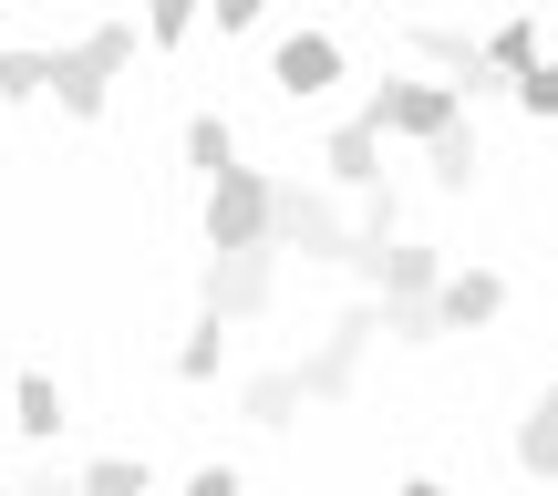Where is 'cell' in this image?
<instances>
[{
  "instance_id": "1",
  "label": "cell",
  "mask_w": 558,
  "mask_h": 496,
  "mask_svg": "<svg viewBox=\"0 0 558 496\" xmlns=\"http://www.w3.org/2000/svg\"><path fill=\"white\" fill-rule=\"evenodd\" d=\"M135 62V32L124 21H94L83 41H62V52H41V94H62V114L94 124L104 104H114V73Z\"/></svg>"
},
{
  "instance_id": "2",
  "label": "cell",
  "mask_w": 558,
  "mask_h": 496,
  "mask_svg": "<svg viewBox=\"0 0 558 496\" xmlns=\"http://www.w3.org/2000/svg\"><path fill=\"white\" fill-rule=\"evenodd\" d=\"M269 249H300L311 269H352V258H362V228L341 218L320 186H269Z\"/></svg>"
},
{
  "instance_id": "3",
  "label": "cell",
  "mask_w": 558,
  "mask_h": 496,
  "mask_svg": "<svg viewBox=\"0 0 558 496\" xmlns=\"http://www.w3.org/2000/svg\"><path fill=\"white\" fill-rule=\"evenodd\" d=\"M373 331H383V311H331L320 320V341H311V362H290L300 373V403H341L362 383V352H373Z\"/></svg>"
},
{
  "instance_id": "4",
  "label": "cell",
  "mask_w": 558,
  "mask_h": 496,
  "mask_svg": "<svg viewBox=\"0 0 558 496\" xmlns=\"http://www.w3.org/2000/svg\"><path fill=\"white\" fill-rule=\"evenodd\" d=\"M352 269L373 279V311H414V300H435V290H445V258H435V249H414V239H362Z\"/></svg>"
},
{
  "instance_id": "5",
  "label": "cell",
  "mask_w": 558,
  "mask_h": 496,
  "mask_svg": "<svg viewBox=\"0 0 558 496\" xmlns=\"http://www.w3.org/2000/svg\"><path fill=\"white\" fill-rule=\"evenodd\" d=\"M269 300H279V249H269V239L207 258V300H197V311H218V320H259Z\"/></svg>"
},
{
  "instance_id": "6",
  "label": "cell",
  "mask_w": 558,
  "mask_h": 496,
  "mask_svg": "<svg viewBox=\"0 0 558 496\" xmlns=\"http://www.w3.org/2000/svg\"><path fill=\"white\" fill-rule=\"evenodd\" d=\"M456 114H465V104H456V83H383V94L362 104V124H373L383 145H393V135L435 145V135H445V124H456Z\"/></svg>"
},
{
  "instance_id": "7",
  "label": "cell",
  "mask_w": 558,
  "mask_h": 496,
  "mask_svg": "<svg viewBox=\"0 0 558 496\" xmlns=\"http://www.w3.org/2000/svg\"><path fill=\"white\" fill-rule=\"evenodd\" d=\"M269 239V177L259 166H228L207 186V249H259Z\"/></svg>"
},
{
  "instance_id": "8",
  "label": "cell",
  "mask_w": 558,
  "mask_h": 496,
  "mask_svg": "<svg viewBox=\"0 0 558 496\" xmlns=\"http://www.w3.org/2000/svg\"><path fill=\"white\" fill-rule=\"evenodd\" d=\"M403 41H414V52L435 62V73H456V104H497V94H507V83H497V62H486V41H476V32H445V21H414V32H403Z\"/></svg>"
},
{
  "instance_id": "9",
  "label": "cell",
  "mask_w": 558,
  "mask_h": 496,
  "mask_svg": "<svg viewBox=\"0 0 558 496\" xmlns=\"http://www.w3.org/2000/svg\"><path fill=\"white\" fill-rule=\"evenodd\" d=\"M320 177H331L341 186V197H373V186H383V135H373V124H331V145H320Z\"/></svg>"
},
{
  "instance_id": "10",
  "label": "cell",
  "mask_w": 558,
  "mask_h": 496,
  "mask_svg": "<svg viewBox=\"0 0 558 496\" xmlns=\"http://www.w3.org/2000/svg\"><path fill=\"white\" fill-rule=\"evenodd\" d=\"M269 83H279V94H300V104L331 94V83H341V41L331 32H290V41H279V62H269Z\"/></svg>"
},
{
  "instance_id": "11",
  "label": "cell",
  "mask_w": 558,
  "mask_h": 496,
  "mask_svg": "<svg viewBox=\"0 0 558 496\" xmlns=\"http://www.w3.org/2000/svg\"><path fill=\"white\" fill-rule=\"evenodd\" d=\"M497 311H507V279L497 269H445V290H435V320H445V331H486Z\"/></svg>"
},
{
  "instance_id": "12",
  "label": "cell",
  "mask_w": 558,
  "mask_h": 496,
  "mask_svg": "<svg viewBox=\"0 0 558 496\" xmlns=\"http://www.w3.org/2000/svg\"><path fill=\"white\" fill-rule=\"evenodd\" d=\"M11 424H21L32 445H52V435H62V383H52V373H21V383H11Z\"/></svg>"
},
{
  "instance_id": "13",
  "label": "cell",
  "mask_w": 558,
  "mask_h": 496,
  "mask_svg": "<svg viewBox=\"0 0 558 496\" xmlns=\"http://www.w3.org/2000/svg\"><path fill=\"white\" fill-rule=\"evenodd\" d=\"M239 414H248V424H269V435H279V424L300 414V373H290V362H279V373H248V383H239Z\"/></svg>"
},
{
  "instance_id": "14",
  "label": "cell",
  "mask_w": 558,
  "mask_h": 496,
  "mask_svg": "<svg viewBox=\"0 0 558 496\" xmlns=\"http://www.w3.org/2000/svg\"><path fill=\"white\" fill-rule=\"evenodd\" d=\"M518 465H527V476H558V383H548V394L538 403H527V424H518Z\"/></svg>"
},
{
  "instance_id": "15",
  "label": "cell",
  "mask_w": 558,
  "mask_h": 496,
  "mask_svg": "<svg viewBox=\"0 0 558 496\" xmlns=\"http://www.w3.org/2000/svg\"><path fill=\"white\" fill-rule=\"evenodd\" d=\"M424 156H435V186H445V197H465V186H476V166H486V156H476V124H465V114L445 124Z\"/></svg>"
},
{
  "instance_id": "16",
  "label": "cell",
  "mask_w": 558,
  "mask_h": 496,
  "mask_svg": "<svg viewBox=\"0 0 558 496\" xmlns=\"http://www.w3.org/2000/svg\"><path fill=\"white\" fill-rule=\"evenodd\" d=\"M186 166H197L207 186L239 166V135H228V114H186Z\"/></svg>"
},
{
  "instance_id": "17",
  "label": "cell",
  "mask_w": 558,
  "mask_h": 496,
  "mask_svg": "<svg viewBox=\"0 0 558 496\" xmlns=\"http://www.w3.org/2000/svg\"><path fill=\"white\" fill-rule=\"evenodd\" d=\"M218 362H228V320L197 311V331L177 341V373H186V383H218Z\"/></svg>"
},
{
  "instance_id": "18",
  "label": "cell",
  "mask_w": 558,
  "mask_h": 496,
  "mask_svg": "<svg viewBox=\"0 0 558 496\" xmlns=\"http://www.w3.org/2000/svg\"><path fill=\"white\" fill-rule=\"evenodd\" d=\"M486 62H497V83L518 94V73L538 62V21H497V32H486Z\"/></svg>"
},
{
  "instance_id": "19",
  "label": "cell",
  "mask_w": 558,
  "mask_h": 496,
  "mask_svg": "<svg viewBox=\"0 0 558 496\" xmlns=\"http://www.w3.org/2000/svg\"><path fill=\"white\" fill-rule=\"evenodd\" d=\"M73 486L83 496H145V465L135 456H94V465H73Z\"/></svg>"
},
{
  "instance_id": "20",
  "label": "cell",
  "mask_w": 558,
  "mask_h": 496,
  "mask_svg": "<svg viewBox=\"0 0 558 496\" xmlns=\"http://www.w3.org/2000/svg\"><path fill=\"white\" fill-rule=\"evenodd\" d=\"M197 21H207V0H145V41H156V52H177Z\"/></svg>"
},
{
  "instance_id": "21",
  "label": "cell",
  "mask_w": 558,
  "mask_h": 496,
  "mask_svg": "<svg viewBox=\"0 0 558 496\" xmlns=\"http://www.w3.org/2000/svg\"><path fill=\"white\" fill-rule=\"evenodd\" d=\"M41 94V52H0V104H32Z\"/></svg>"
},
{
  "instance_id": "22",
  "label": "cell",
  "mask_w": 558,
  "mask_h": 496,
  "mask_svg": "<svg viewBox=\"0 0 558 496\" xmlns=\"http://www.w3.org/2000/svg\"><path fill=\"white\" fill-rule=\"evenodd\" d=\"M518 104H527V114H558V62H548V52L518 73Z\"/></svg>"
},
{
  "instance_id": "23",
  "label": "cell",
  "mask_w": 558,
  "mask_h": 496,
  "mask_svg": "<svg viewBox=\"0 0 558 496\" xmlns=\"http://www.w3.org/2000/svg\"><path fill=\"white\" fill-rule=\"evenodd\" d=\"M383 331H393V341H435L445 320H435V300H414V311H383Z\"/></svg>"
},
{
  "instance_id": "24",
  "label": "cell",
  "mask_w": 558,
  "mask_h": 496,
  "mask_svg": "<svg viewBox=\"0 0 558 496\" xmlns=\"http://www.w3.org/2000/svg\"><path fill=\"white\" fill-rule=\"evenodd\" d=\"M186 496H248V486H239V465H197V476H186Z\"/></svg>"
},
{
  "instance_id": "25",
  "label": "cell",
  "mask_w": 558,
  "mask_h": 496,
  "mask_svg": "<svg viewBox=\"0 0 558 496\" xmlns=\"http://www.w3.org/2000/svg\"><path fill=\"white\" fill-rule=\"evenodd\" d=\"M207 21H218V32H248V21H259V0H207Z\"/></svg>"
},
{
  "instance_id": "26",
  "label": "cell",
  "mask_w": 558,
  "mask_h": 496,
  "mask_svg": "<svg viewBox=\"0 0 558 496\" xmlns=\"http://www.w3.org/2000/svg\"><path fill=\"white\" fill-rule=\"evenodd\" d=\"M21 496H83V486H73V476H62V465H52V476H32Z\"/></svg>"
},
{
  "instance_id": "27",
  "label": "cell",
  "mask_w": 558,
  "mask_h": 496,
  "mask_svg": "<svg viewBox=\"0 0 558 496\" xmlns=\"http://www.w3.org/2000/svg\"><path fill=\"white\" fill-rule=\"evenodd\" d=\"M403 496H445V486H435V476H414V486H403Z\"/></svg>"
},
{
  "instance_id": "28",
  "label": "cell",
  "mask_w": 558,
  "mask_h": 496,
  "mask_svg": "<svg viewBox=\"0 0 558 496\" xmlns=\"http://www.w3.org/2000/svg\"><path fill=\"white\" fill-rule=\"evenodd\" d=\"M0 496H11V486H0Z\"/></svg>"
}]
</instances>
